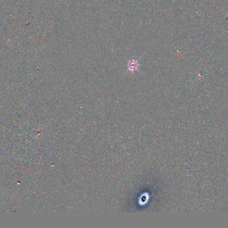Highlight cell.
<instances>
[{"label":"cell","instance_id":"6da1fadb","mask_svg":"<svg viewBox=\"0 0 228 228\" xmlns=\"http://www.w3.org/2000/svg\"><path fill=\"white\" fill-rule=\"evenodd\" d=\"M138 66V62L135 60H132L130 62V64H129V66H130V68L133 69V70H135L137 68V66Z\"/></svg>","mask_w":228,"mask_h":228}]
</instances>
